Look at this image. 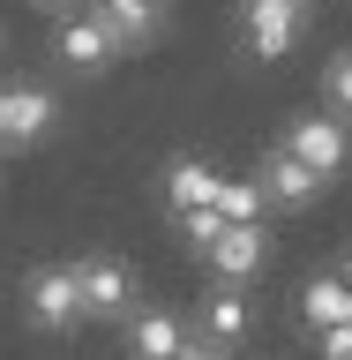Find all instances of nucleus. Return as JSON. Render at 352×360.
Wrapping results in <instances>:
<instances>
[{"label":"nucleus","mask_w":352,"mask_h":360,"mask_svg":"<svg viewBox=\"0 0 352 360\" xmlns=\"http://www.w3.org/2000/svg\"><path fill=\"white\" fill-rule=\"evenodd\" d=\"M128 323V353H195V330H188V315H173V308H128L120 315Z\"/></svg>","instance_id":"10"},{"label":"nucleus","mask_w":352,"mask_h":360,"mask_svg":"<svg viewBox=\"0 0 352 360\" xmlns=\"http://www.w3.org/2000/svg\"><path fill=\"white\" fill-rule=\"evenodd\" d=\"M240 22H247V45L263 53V60H285L292 45H300V0H240Z\"/></svg>","instance_id":"6"},{"label":"nucleus","mask_w":352,"mask_h":360,"mask_svg":"<svg viewBox=\"0 0 352 360\" xmlns=\"http://www.w3.org/2000/svg\"><path fill=\"white\" fill-rule=\"evenodd\" d=\"M345 278H352V255H345Z\"/></svg>","instance_id":"18"},{"label":"nucleus","mask_w":352,"mask_h":360,"mask_svg":"<svg viewBox=\"0 0 352 360\" xmlns=\"http://www.w3.org/2000/svg\"><path fill=\"white\" fill-rule=\"evenodd\" d=\"M112 53H120V45H112V30L90 15L83 0L53 15V60H60L67 75H105V68H112Z\"/></svg>","instance_id":"1"},{"label":"nucleus","mask_w":352,"mask_h":360,"mask_svg":"<svg viewBox=\"0 0 352 360\" xmlns=\"http://www.w3.org/2000/svg\"><path fill=\"white\" fill-rule=\"evenodd\" d=\"M30 8H75V0H30Z\"/></svg>","instance_id":"17"},{"label":"nucleus","mask_w":352,"mask_h":360,"mask_svg":"<svg viewBox=\"0 0 352 360\" xmlns=\"http://www.w3.org/2000/svg\"><path fill=\"white\" fill-rule=\"evenodd\" d=\"M22 315H30L38 330H75V323H83V285H75V263L30 270V285H22Z\"/></svg>","instance_id":"4"},{"label":"nucleus","mask_w":352,"mask_h":360,"mask_svg":"<svg viewBox=\"0 0 352 360\" xmlns=\"http://www.w3.org/2000/svg\"><path fill=\"white\" fill-rule=\"evenodd\" d=\"M247 292L233 285V278H218V292L202 300V323H195V345H240L247 338Z\"/></svg>","instance_id":"11"},{"label":"nucleus","mask_w":352,"mask_h":360,"mask_svg":"<svg viewBox=\"0 0 352 360\" xmlns=\"http://www.w3.org/2000/svg\"><path fill=\"white\" fill-rule=\"evenodd\" d=\"M165 195H173V210H188V202H218V173H210L202 158H173V165H165Z\"/></svg>","instance_id":"13"},{"label":"nucleus","mask_w":352,"mask_h":360,"mask_svg":"<svg viewBox=\"0 0 352 360\" xmlns=\"http://www.w3.org/2000/svg\"><path fill=\"white\" fill-rule=\"evenodd\" d=\"M202 255H210V270H218V278L247 285V278L270 263V233H263V218H255V225H233V218H225V233L202 248Z\"/></svg>","instance_id":"7"},{"label":"nucleus","mask_w":352,"mask_h":360,"mask_svg":"<svg viewBox=\"0 0 352 360\" xmlns=\"http://www.w3.org/2000/svg\"><path fill=\"white\" fill-rule=\"evenodd\" d=\"M60 120V98L45 83H0V150H30Z\"/></svg>","instance_id":"3"},{"label":"nucleus","mask_w":352,"mask_h":360,"mask_svg":"<svg viewBox=\"0 0 352 360\" xmlns=\"http://www.w3.org/2000/svg\"><path fill=\"white\" fill-rule=\"evenodd\" d=\"M218 210L233 225H255L270 210V195H263V180H218Z\"/></svg>","instance_id":"14"},{"label":"nucleus","mask_w":352,"mask_h":360,"mask_svg":"<svg viewBox=\"0 0 352 360\" xmlns=\"http://www.w3.org/2000/svg\"><path fill=\"white\" fill-rule=\"evenodd\" d=\"M173 218H180V240H188V248H210L225 233V210H218V202H188V210H173Z\"/></svg>","instance_id":"15"},{"label":"nucleus","mask_w":352,"mask_h":360,"mask_svg":"<svg viewBox=\"0 0 352 360\" xmlns=\"http://www.w3.org/2000/svg\"><path fill=\"white\" fill-rule=\"evenodd\" d=\"M255 180H263V195L278 202V210H308V202L322 195V188H330V180L315 173V165H300V158H292L285 143H278V150L263 158V173H255Z\"/></svg>","instance_id":"8"},{"label":"nucleus","mask_w":352,"mask_h":360,"mask_svg":"<svg viewBox=\"0 0 352 360\" xmlns=\"http://www.w3.org/2000/svg\"><path fill=\"white\" fill-rule=\"evenodd\" d=\"M285 150L300 158V165H315L322 180H337L352 165V120L345 112H300L285 128Z\"/></svg>","instance_id":"2"},{"label":"nucleus","mask_w":352,"mask_h":360,"mask_svg":"<svg viewBox=\"0 0 352 360\" xmlns=\"http://www.w3.org/2000/svg\"><path fill=\"white\" fill-rule=\"evenodd\" d=\"M90 15L112 30L120 53H135V45H157V30H165V0H90Z\"/></svg>","instance_id":"9"},{"label":"nucleus","mask_w":352,"mask_h":360,"mask_svg":"<svg viewBox=\"0 0 352 360\" xmlns=\"http://www.w3.org/2000/svg\"><path fill=\"white\" fill-rule=\"evenodd\" d=\"M75 285H83V315L120 323V315L135 308V270L120 263V255H75Z\"/></svg>","instance_id":"5"},{"label":"nucleus","mask_w":352,"mask_h":360,"mask_svg":"<svg viewBox=\"0 0 352 360\" xmlns=\"http://www.w3.org/2000/svg\"><path fill=\"white\" fill-rule=\"evenodd\" d=\"M322 98H330V112L352 120V53H337V60L322 68Z\"/></svg>","instance_id":"16"},{"label":"nucleus","mask_w":352,"mask_h":360,"mask_svg":"<svg viewBox=\"0 0 352 360\" xmlns=\"http://www.w3.org/2000/svg\"><path fill=\"white\" fill-rule=\"evenodd\" d=\"M300 315H308L315 330L352 323V278H345V270H330V278H308V292H300Z\"/></svg>","instance_id":"12"}]
</instances>
